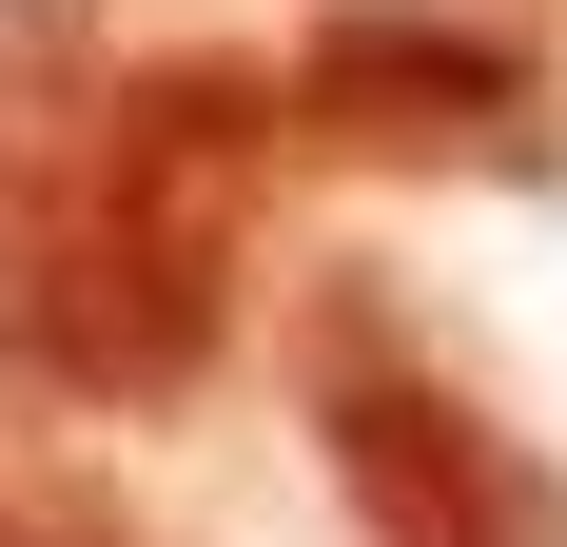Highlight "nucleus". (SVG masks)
<instances>
[{
	"instance_id": "obj_1",
	"label": "nucleus",
	"mask_w": 567,
	"mask_h": 547,
	"mask_svg": "<svg viewBox=\"0 0 567 547\" xmlns=\"http://www.w3.org/2000/svg\"><path fill=\"white\" fill-rule=\"evenodd\" d=\"M275 157V59H99L79 0H0V352L59 411H196Z\"/></svg>"
},
{
	"instance_id": "obj_2",
	"label": "nucleus",
	"mask_w": 567,
	"mask_h": 547,
	"mask_svg": "<svg viewBox=\"0 0 567 547\" xmlns=\"http://www.w3.org/2000/svg\"><path fill=\"white\" fill-rule=\"evenodd\" d=\"M293 411L333 450L352 547H567V469L392 313V293H352V274L293 313Z\"/></svg>"
},
{
	"instance_id": "obj_3",
	"label": "nucleus",
	"mask_w": 567,
	"mask_h": 547,
	"mask_svg": "<svg viewBox=\"0 0 567 547\" xmlns=\"http://www.w3.org/2000/svg\"><path fill=\"white\" fill-rule=\"evenodd\" d=\"M275 117L293 157H352V176H548L567 157L548 40L470 20V0H313L275 59Z\"/></svg>"
},
{
	"instance_id": "obj_4",
	"label": "nucleus",
	"mask_w": 567,
	"mask_h": 547,
	"mask_svg": "<svg viewBox=\"0 0 567 547\" xmlns=\"http://www.w3.org/2000/svg\"><path fill=\"white\" fill-rule=\"evenodd\" d=\"M0 547H137V528H117V508L79 489V469H40V450H0Z\"/></svg>"
}]
</instances>
